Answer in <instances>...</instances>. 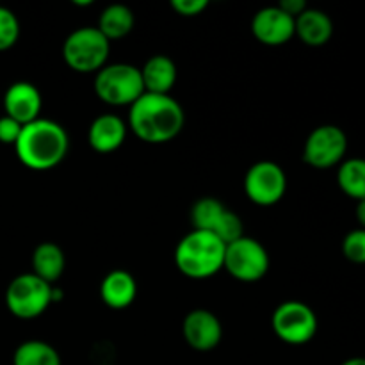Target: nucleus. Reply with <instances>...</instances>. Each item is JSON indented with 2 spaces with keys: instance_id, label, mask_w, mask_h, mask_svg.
Returning <instances> with one entry per match:
<instances>
[{
  "instance_id": "nucleus-1",
  "label": "nucleus",
  "mask_w": 365,
  "mask_h": 365,
  "mask_svg": "<svg viewBox=\"0 0 365 365\" xmlns=\"http://www.w3.org/2000/svg\"><path fill=\"white\" fill-rule=\"evenodd\" d=\"M184 123V109L173 96L143 93L130 106L127 127L141 141L163 145L177 138Z\"/></svg>"
},
{
  "instance_id": "nucleus-2",
  "label": "nucleus",
  "mask_w": 365,
  "mask_h": 365,
  "mask_svg": "<svg viewBox=\"0 0 365 365\" xmlns=\"http://www.w3.org/2000/svg\"><path fill=\"white\" fill-rule=\"evenodd\" d=\"M70 148V138L59 123L38 118L24 125L21 134L14 145L20 163L29 170L46 171L64 160Z\"/></svg>"
},
{
  "instance_id": "nucleus-3",
  "label": "nucleus",
  "mask_w": 365,
  "mask_h": 365,
  "mask_svg": "<svg viewBox=\"0 0 365 365\" xmlns=\"http://www.w3.org/2000/svg\"><path fill=\"white\" fill-rule=\"evenodd\" d=\"M225 248L227 245L210 232L192 230L177 245L175 264L184 277L205 280L223 269Z\"/></svg>"
},
{
  "instance_id": "nucleus-4",
  "label": "nucleus",
  "mask_w": 365,
  "mask_h": 365,
  "mask_svg": "<svg viewBox=\"0 0 365 365\" xmlns=\"http://www.w3.org/2000/svg\"><path fill=\"white\" fill-rule=\"evenodd\" d=\"M95 93L107 106L130 107L145 93L141 71L134 64H106L96 71Z\"/></svg>"
},
{
  "instance_id": "nucleus-5",
  "label": "nucleus",
  "mask_w": 365,
  "mask_h": 365,
  "mask_svg": "<svg viewBox=\"0 0 365 365\" xmlns=\"http://www.w3.org/2000/svg\"><path fill=\"white\" fill-rule=\"evenodd\" d=\"M110 53V41L96 27L75 29L63 43V59L78 73L100 71Z\"/></svg>"
},
{
  "instance_id": "nucleus-6",
  "label": "nucleus",
  "mask_w": 365,
  "mask_h": 365,
  "mask_svg": "<svg viewBox=\"0 0 365 365\" xmlns=\"http://www.w3.org/2000/svg\"><path fill=\"white\" fill-rule=\"evenodd\" d=\"M52 302L53 287L34 273L20 274L7 285V310L18 319H36L45 314Z\"/></svg>"
},
{
  "instance_id": "nucleus-7",
  "label": "nucleus",
  "mask_w": 365,
  "mask_h": 365,
  "mask_svg": "<svg viewBox=\"0 0 365 365\" xmlns=\"http://www.w3.org/2000/svg\"><path fill=\"white\" fill-rule=\"evenodd\" d=\"M273 331L282 342L303 346L317 334V316L307 303L291 299L277 307L273 312Z\"/></svg>"
},
{
  "instance_id": "nucleus-8",
  "label": "nucleus",
  "mask_w": 365,
  "mask_h": 365,
  "mask_svg": "<svg viewBox=\"0 0 365 365\" xmlns=\"http://www.w3.org/2000/svg\"><path fill=\"white\" fill-rule=\"evenodd\" d=\"M223 269L239 282H259L269 271V253L257 239L242 235L225 248Z\"/></svg>"
},
{
  "instance_id": "nucleus-9",
  "label": "nucleus",
  "mask_w": 365,
  "mask_h": 365,
  "mask_svg": "<svg viewBox=\"0 0 365 365\" xmlns=\"http://www.w3.org/2000/svg\"><path fill=\"white\" fill-rule=\"evenodd\" d=\"M287 191V175L273 160H259L245 177V192L250 202L260 207L277 205Z\"/></svg>"
},
{
  "instance_id": "nucleus-10",
  "label": "nucleus",
  "mask_w": 365,
  "mask_h": 365,
  "mask_svg": "<svg viewBox=\"0 0 365 365\" xmlns=\"http://www.w3.org/2000/svg\"><path fill=\"white\" fill-rule=\"evenodd\" d=\"M348 152V138L337 125L314 128L303 146V160L317 170H328L342 163Z\"/></svg>"
},
{
  "instance_id": "nucleus-11",
  "label": "nucleus",
  "mask_w": 365,
  "mask_h": 365,
  "mask_svg": "<svg viewBox=\"0 0 365 365\" xmlns=\"http://www.w3.org/2000/svg\"><path fill=\"white\" fill-rule=\"evenodd\" d=\"M252 32L262 45L280 46L296 36V20L278 6L264 7L253 16Z\"/></svg>"
},
{
  "instance_id": "nucleus-12",
  "label": "nucleus",
  "mask_w": 365,
  "mask_h": 365,
  "mask_svg": "<svg viewBox=\"0 0 365 365\" xmlns=\"http://www.w3.org/2000/svg\"><path fill=\"white\" fill-rule=\"evenodd\" d=\"M182 334L185 342L196 351H210L223 339V327L216 314L205 309L191 310L184 317Z\"/></svg>"
},
{
  "instance_id": "nucleus-13",
  "label": "nucleus",
  "mask_w": 365,
  "mask_h": 365,
  "mask_svg": "<svg viewBox=\"0 0 365 365\" xmlns=\"http://www.w3.org/2000/svg\"><path fill=\"white\" fill-rule=\"evenodd\" d=\"M43 107V98L39 89L31 82H14L7 88L4 95V109L6 116L13 118L18 123L27 125L39 118Z\"/></svg>"
},
{
  "instance_id": "nucleus-14",
  "label": "nucleus",
  "mask_w": 365,
  "mask_h": 365,
  "mask_svg": "<svg viewBox=\"0 0 365 365\" xmlns=\"http://www.w3.org/2000/svg\"><path fill=\"white\" fill-rule=\"evenodd\" d=\"M127 123L116 114H102L89 125L88 143L95 152H116L127 139Z\"/></svg>"
},
{
  "instance_id": "nucleus-15",
  "label": "nucleus",
  "mask_w": 365,
  "mask_h": 365,
  "mask_svg": "<svg viewBox=\"0 0 365 365\" xmlns=\"http://www.w3.org/2000/svg\"><path fill=\"white\" fill-rule=\"evenodd\" d=\"M135 296H138L135 278L125 269L110 271L100 285V298L109 309H127L134 303Z\"/></svg>"
},
{
  "instance_id": "nucleus-16",
  "label": "nucleus",
  "mask_w": 365,
  "mask_h": 365,
  "mask_svg": "<svg viewBox=\"0 0 365 365\" xmlns=\"http://www.w3.org/2000/svg\"><path fill=\"white\" fill-rule=\"evenodd\" d=\"M139 71H141L145 93L152 95H170L177 82V64L171 57L163 53L150 57Z\"/></svg>"
},
{
  "instance_id": "nucleus-17",
  "label": "nucleus",
  "mask_w": 365,
  "mask_h": 365,
  "mask_svg": "<svg viewBox=\"0 0 365 365\" xmlns=\"http://www.w3.org/2000/svg\"><path fill=\"white\" fill-rule=\"evenodd\" d=\"M334 34V21L324 11L307 7L296 18V36L307 46H323Z\"/></svg>"
},
{
  "instance_id": "nucleus-18",
  "label": "nucleus",
  "mask_w": 365,
  "mask_h": 365,
  "mask_svg": "<svg viewBox=\"0 0 365 365\" xmlns=\"http://www.w3.org/2000/svg\"><path fill=\"white\" fill-rule=\"evenodd\" d=\"M66 267V257L56 242H41L32 253V273L52 285L59 280Z\"/></svg>"
},
{
  "instance_id": "nucleus-19",
  "label": "nucleus",
  "mask_w": 365,
  "mask_h": 365,
  "mask_svg": "<svg viewBox=\"0 0 365 365\" xmlns=\"http://www.w3.org/2000/svg\"><path fill=\"white\" fill-rule=\"evenodd\" d=\"M135 18L130 7L123 6V4H113V6L106 7L100 14L98 20V31L106 36L109 41L114 39H121L128 36L134 29Z\"/></svg>"
},
{
  "instance_id": "nucleus-20",
  "label": "nucleus",
  "mask_w": 365,
  "mask_h": 365,
  "mask_svg": "<svg viewBox=\"0 0 365 365\" xmlns=\"http://www.w3.org/2000/svg\"><path fill=\"white\" fill-rule=\"evenodd\" d=\"M13 365H61V356L45 341H25L13 355Z\"/></svg>"
},
{
  "instance_id": "nucleus-21",
  "label": "nucleus",
  "mask_w": 365,
  "mask_h": 365,
  "mask_svg": "<svg viewBox=\"0 0 365 365\" xmlns=\"http://www.w3.org/2000/svg\"><path fill=\"white\" fill-rule=\"evenodd\" d=\"M339 187L353 200H365V159H348L337 173Z\"/></svg>"
},
{
  "instance_id": "nucleus-22",
  "label": "nucleus",
  "mask_w": 365,
  "mask_h": 365,
  "mask_svg": "<svg viewBox=\"0 0 365 365\" xmlns=\"http://www.w3.org/2000/svg\"><path fill=\"white\" fill-rule=\"evenodd\" d=\"M225 212H227V207L220 200L210 198V196L200 198L191 209V223L195 230H203L212 234Z\"/></svg>"
},
{
  "instance_id": "nucleus-23",
  "label": "nucleus",
  "mask_w": 365,
  "mask_h": 365,
  "mask_svg": "<svg viewBox=\"0 0 365 365\" xmlns=\"http://www.w3.org/2000/svg\"><path fill=\"white\" fill-rule=\"evenodd\" d=\"M18 38H20V21L16 14L0 6V52L16 45Z\"/></svg>"
},
{
  "instance_id": "nucleus-24",
  "label": "nucleus",
  "mask_w": 365,
  "mask_h": 365,
  "mask_svg": "<svg viewBox=\"0 0 365 365\" xmlns=\"http://www.w3.org/2000/svg\"><path fill=\"white\" fill-rule=\"evenodd\" d=\"M212 234L216 235L221 242H225V245H230V242L237 241V239H241L242 235H245L242 234L241 217L235 212H232L230 209H227V212L223 214V217L220 220L217 227L214 228Z\"/></svg>"
},
{
  "instance_id": "nucleus-25",
  "label": "nucleus",
  "mask_w": 365,
  "mask_h": 365,
  "mask_svg": "<svg viewBox=\"0 0 365 365\" xmlns=\"http://www.w3.org/2000/svg\"><path fill=\"white\" fill-rule=\"evenodd\" d=\"M342 253L353 264H365V230L349 232L342 241Z\"/></svg>"
},
{
  "instance_id": "nucleus-26",
  "label": "nucleus",
  "mask_w": 365,
  "mask_h": 365,
  "mask_svg": "<svg viewBox=\"0 0 365 365\" xmlns=\"http://www.w3.org/2000/svg\"><path fill=\"white\" fill-rule=\"evenodd\" d=\"M21 128H24V125L18 123L16 120H13V118L4 114V116L0 118V143L14 146L21 134Z\"/></svg>"
},
{
  "instance_id": "nucleus-27",
  "label": "nucleus",
  "mask_w": 365,
  "mask_h": 365,
  "mask_svg": "<svg viewBox=\"0 0 365 365\" xmlns=\"http://www.w3.org/2000/svg\"><path fill=\"white\" fill-rule=\"evenodd\" d=\"M171 7H173L175 13L180 14V16L192 18L202 14L203 11L209 7V2H207V0H173V2H171Z\"/></svg>"
},
{
  "instance_id": "nucleus-28",
  "label": "nucleus",
  "mask_w": 365,
  "mask_h": 365,
  "mask_svg": "<svg viewBox=\"0 0 365 365\" xmlns=\"http://www.w3.org/2000/svg\"><path fill=\"white\" fill-rule=\"evenodd\" d=\"M278 7L296 20V18L307 9V4L305 0H282V2L278 4Z\"/></svg>"
},
{
  "instance_id": "nucleus-29",
  "label": "nucleus",
  "mask_w": 365,
  "mask_h": 365,
  "mask_svg": "<svg viewBox=\"0 0 365 365\" xmlns=\"http://www.w3.org/2000/svg\"><path fill=\"white\" fill-rule=\"evenodd\" d=\"M356 220H359V223L362 225V228L365 230V200H360L356 203Z\"/></svg>"
},
{
  "instance_id": "nucleus-30",
  "label": "nucleus",
  "mask_w": 365,
  "mask_h": 365,
  "mask_svg": "<svg viewBox=\"0 0 365 365\" xmlns=\"http://www.w3.org/2000/svg\"><path fill=\"white\" fill-rule=\"evenodd\" d=\"M342 365H365V359L364 356H353V359L346 360Z\"/></svg>"
}]
</instances>
